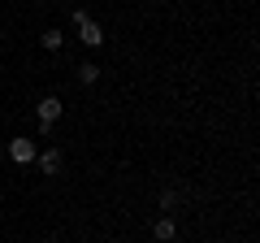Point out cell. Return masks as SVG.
Wrapping results in <instances>:
<instances>
[{
    "label": "cell",
    "instance_id": "6da1fadb",
    "mask_svg": "<svg viewBox=\"0 0 260 243\" xmlns=\"http://www.w3.org/2000/svg\"><path fill=\"white\" fill-rule=\"evenodd\" d=\"M35 157H39V143L35 139H26V135L9 139V161H13V165H35Z\"/></svg>",
    "mask_w": 260,
    "mask_h": 243
},
{
    "label": "cell",
    "instance_id": "7a4b0ae2",
    "mask_svg": "<svg viewBox=\"0 0 260 243\" xmlns=\"http://www.w3.org/2000/svg\"><path fill=\"white\" fill-rule=\"evenodd\" d=\"M152 239H156V243H174L178 239V222H174V217H156V226H152Z\"/></svg>",
    "mask_w": 260,
    "mask_h": 243
},
{
    "label": "cell",
    "instance_id": "3957f363",
    "mask_svg": "<svg viewBox=\"0 0 260 243\" xmlns=\"http://www.w3.org/2000/svg\"><path fill=\"white\" fill-rule=\"evenodd\" d=\"M35 161H39V169H44L48 178H56V174H61V148H44Z\"/></svg>",
    "mask_w": 260,
    "mask_h": 243
},
{
    "label": "cell",
    "instance_id": "277c9868",
    "mask_svg": "<svg viewBox=\"0 0 260 243\" xmlns=\"http://www.w3.org/2000/svg\"><path fill=\"white\" fill-rule=\"evenodd\" d=\"M78 39H83L87 48H100L104 44V26L100 22H83V26H78Z\"/></svg>",
    "mask_w": 260,
    "mask_h": 243
},
{
    "label": "cell",
    "instance_id": "5b68a950",
    "mask_svg": "<svg viewBox=\"0 0 260 243\" xmlns=\"http://www.w3.org/2000/svg\"><path fill=\"white\" fill-rule=\"evenodd\" d=\"M56 117H61V96H44V100H39V122L52 126Z\"/></svg>",
    "mask_w": 260,
    "mask_h": 243
},
{
    "label": "cell",
    "instance_id": "8992f818",
    "mask_svg": "<svg viewBox=\"0 0 260 243\" xmlns=\"http://www.w3.org/2000/svg\"><path fill=\"white\" fill-rule=\"evenodd\" d=\"M39 44L48 48V52H61V44H65V35H61V26H52V31H44V39Z\"/></svg>",
    "mask_w": 260,
    "mask_h": 243
},
{
    "label": "cell",
    "instance_id": "52a82bcc",
    "mask_svg": "<svg viewBox=\"0 0 260 243\" xmlns=\"http://www.w3.org/2000/svg\"><path fill=\"white\" fill-rule=\"evenodd\" d=\"M95 78H100V70H95V61H83V66H78V83H83V87H91Z\"/></svg>",
    "mask_w": 260,
    "mask_h": 243
},
{
    "label": "cell",
    "instance_id": "ba28073f",
    "mask_svg": "<svg viewBox=\"0 0 260 243\" xmlns=\"http://www.w3.org/2000/svg\"><path fill=\"white\" fill-rule=\"evenodd\" d=\"M178 204H182V196H178V191H160V208H165V213H174Z\"/></svg>",
    "mask_w": 260,
    "mask_h": 243
},
{
    "label": "cell",
    "instance_id": "9c48e42d",
    "mask_svg": "<svg viewBox=\"0 0 260 243\" xmlns=\"http://www.w3.org/2000/svg\"><path fill=\"white\" fill-rule=\"evenodd\" d=\"M70 22H74V26H83V22H91V13H87V9H74V13H70Z\"/></svg>",
    "mask_w": 260,
    "mask_h": 243
}]
</instances>
